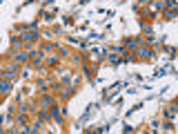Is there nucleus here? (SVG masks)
<instances>
[{"label":"nucleus","instance_id":"obj_1","mask_svg":"<svg viewBox=\"0 0 178 134\" xmlns=\"http://www.w3.org/2000/svg\"><path fill=\"white\" fill-rule=\"evenodd\" d=\"M36 36H38L36 31H27L25 36H22V38H25V40H36Z\"/></svg>","mask_w":178,"mask_h":134}]
</instances>
